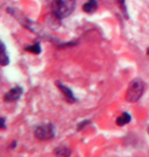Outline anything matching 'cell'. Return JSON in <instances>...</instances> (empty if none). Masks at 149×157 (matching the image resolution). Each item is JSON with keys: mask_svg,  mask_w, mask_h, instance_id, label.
Instances as JSON below:
<instances>
[{"mask_svg": "<svg viewBox=\"0 0 149 157\" xmlns=\"http://www.w3.org/2000/svg\"><path fill=\"white\" fill-rule=\"evenodd\" d=\"M76 7V0H52V12L58 18L69 17Z\"/></svg>", "mask_w": 149, "mask_h": 157, "instance_id": "cell-1", "label": "cell"}, {"mask_svg": "<svg viewBox=\"0 0 149 157\" xmlns=\"http://www.w3.org/2000/svg\"><path fill=\"white\" fill-rule=\"evenodd\" d=\"M144 92V83L139 78L132 81L127 90L126 99L128 102H136L140 99L142 94Z\"/></svg>", "mask_w": 149, "mask_h": 157, "instance_id": "cell-2", "label": "cell"}, {"mask_svg": "<svg viewBox=\"0 0 149 157\" xmlns=\"http://www.w3.org/2000/svg\"><path fill=\"white\" fill-rule=\"evenodd\" d=\"M35 136L39 140H49L54 136L53 125L51 124H41L35 130Z\"/></svg>", "mask_w": 149, "mask_h": 157, "instance_id": "cell-3", "label": "cell"}, {"mask_svg": "<svg viewBox=\"0 0 149 157\" xmlns=\"http://www.w3.org/2000/svg\"><path fill=\"white\" fill-rule=\"evenodd\" d=\"M23 93V89L21 87H14L11 90H9L4 95V101L5 102H12L18 100L21 97Z\"/></svg>", "mask_w": 149, "mask_h": 157, "instance_id": "cell-4", "label": "cell"}, {"mask_svg": "<svg viewBox=\"0 0 149 157\" xmlns=\"http://www.w3.org/2000/svg\"><path fill=\"white\" fill-rule=\"evenodd\" d=\"M56 86L58 87V89L61 91L63 95L65 96V98L69 100V101H71V102H74L75 101V97L74 95H73V93H72V91L69 89L66 86H63V85H61L60 83H56Z\"/></svg>", "mask_w": 149, "mask_h": 157, "instance_id": "cell-5", "label": "cell"}, {"mask_svg": "<svg viewBox=\"0 0 149 157\" xmlns=\"http://www.w3.org/2000/svg\"><path fill=\"white\" fill-rule=\"evenodd\" d=\"M97 8V1L96 0H88V1L83 5V9L87 13H92L96 10Z\"/></svg>", "mask_w": 149, "mask_h": 157, "instance_id": "cell-6", "label": "cell"}, {"mask_svg": "<svg viewBox=\"0 0 149 157\" xmlns=\"http://www.w3.org/2000/svg\"><path fill=\"white\" fill-rule=\"evenodd\" d=\"M130 121H131V117H130L129 113H123L122 115H120V117L116 118V124L120 125V127L129 124Z\"/></svg>", "mask_w": 149, "mask_h": 157, "instance_id": "cell-7", "label": "cell"}, {"mask_svg": "<svg viewBox=\"0 0 149 157\" xmlns=\"http://www.w3.org/2000/svg\"><path fill=\"white\" fill-rule=\"evenodd\" d=\"M0 62H1L2 65H6L9 62L8 56H6L5 53V46L3 43H1V58H0Z\"/></svg>", "mask_w": 149, "mask_h": 157, "instance_id": "cell-8", "label": "cell"}, {"mask_svg": "<svg viewBox=\"0 0 149 157\" xmlns=\"http://www.w3.org/2000/svg\"><path fill=\"white\" fill-rule=\"evenodd\" d=\"M26 50L29 51L31 53H34V54H39L41 52V47L39 44H35V45H32V46H28L26 47Z\"/></svg>", "mask_w": 149, "mask_h": 157, "instance_id": "cell-9", "label": "cell"}, {"mask_svg": "<svg viewBox=\"0 0 149 157\" xmlns=\"http://www.w3.org/2000/svg\"><path fill=\"white\" fill-rule=\"evenodd\" d=\"M116 4L119 5V7L120 8L124 13H125L126 17H128V13H127V6H126V3H125V0H116Z\"/></svg>", "mask_w": 149, "mask_h": 157, "instance_id": "cell-10", "label": "cell"}, {"mask_svg": "<svg viewBox=\"0 0 149 157\" xmlns=\"http://www.w3.org/2000/svg\"><path fill=\"white\" fill-rule=\"evenodd\" d=\"M1 128H2V130H3V128H5V119L4 118H3V117H1Z\"/></svg>", "mask_w": 149, "mask_h": 157, "instance_id": "cell-11", "label": "cell"}, {"mask_svg": "<svg viewBox=\"0 0 149 157\" xmlns=\"http://www.w3.org/2000/svg\"><path fill=\"white\" fill-rule=\"evenodd\" d=\"M147 54H148V55H149V48H148V49H147Z\"/></svg>", "mask_w": 149, "mask_h": 157, "instance_id": "cell-12", "label": "cell"}, {"mask_svg": "<svg viewBox=\"0 0 149 157\" xmlns=\"http://www.w3.org/2000/svg\"><path fill=\"white\" fill-rule=\"evenodd\" d=\"M148 132H149V128H148Z\"/></svg>", "mask_w": 149, "mask_h": 157, "instance_id": "cell-13", "label": "cell"}]
</instances>
